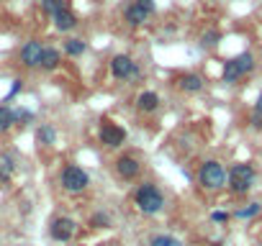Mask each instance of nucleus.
<instances>
[{
	"mask_svg": "<svg viewBox=\"0 0 262 246\" xmlns=\"http://www.w3.org/2000/svg\"><path fill=\"white\" fill-rule=\"evenodd\" d=\"M116 167H118V175H121L123 180H134V177L139 175V162H137L134 157H121V159L116 162Z\"/></svg>",
	"mask_w": 262,
	"mask_h": 246,
	"instance_id": "obj_10",
	"label": "nucleus"
},
{
	"mask_svg": "<svg viewBox=\"0 0 262 246\" xmlns=\"http://www.w3.org/2000/svg\"><path fill=\"white\" fill-rule=\"evenodd\" d=\"M137 105H139V110L152 113V110H157L160 97H157V92H142V95H139V100H137Z\"/></svg>",
	"mask_w": 262,
	"mask_h": 246,
	"instance_id": "obj_15",
	"label": "nucleus"
},
{
	"mask_svg": "<svg viewBox=\"0 0 262 246\" xmlns=\"http://www.w3.org/2000/svg\"><path fill=\"white\" fill-rule=\"evenodd\" d=\"M21 87H24V80H13V85H11V90H8V95H6V100H11V97H16V95L21 92Z\"/></svg>",
	"mask_w": 262,
	"mask_h": 246,
	"instance_id": "obj_24",
	"label": "nucleus"
},
{
	"mask_svg": "<svg viewBox=\"0 0 262 246\" xmlns=\"http://www.w3.org/2000/svg\"><path fill=\"white\" fill-rule=\"evenodd\" d=\"M54 26H57L59 31H70V29L77 26V18H75V13H72L70 8H64V11H59V13L54 16Z\"/></svg>",
	"mask_w": 262,
	"mask_h": 246,
	"instance_id": "obj_13",
	"label": "nucleus"
},
{
	"mask_svg": "<svg viewBox=\"0 0 262 246\" xmlns=\"http://www.w3.org/2000/svg\"><path fill=\"white\" fill-rule=\"evenodd\" d=\"M178 85H180V90H185V92H198V90L203 87V80H201L198 75H183V77L178 80Z\"/></svg>",
	"mask_w": 262,
	"mask_h": 246,
	"instance_id": "obj_14",
	"label": "nucleus"
},
{
	"mask_svg": "<svg viewBox=\"0 0 262 246\" xmlns=\"http://www.w3.org/2000/svg\"><path fill=\"white\" fill-rule=\"evenodd\" d=\"M75 220L72 218H57L54 223H52V228H49V233H52V238L54 241H70L72 236H75Z\"/></svg>",
	"mask_w": 262,
	"mask_h": 246,
	"instance_id": "obj_8",
	"label": "nucleus"
},
{
	"mask_svg": "<svg viewBox=\"0 0 262 246\" xmlns=\"http://www.w3.org/2000/svg\"><path fill=\"white\" fill-rule=\"evenodd\" d=\"M137 6H142L147 13H152L155 11V0H137Z\"/></svg>",
	"mask_w": 262,
	"mask_h": 246,
	"instance_id": "obj_27",
	"label": "nucleus"
},
{
	"mask_svg": "<svg viewBox=\"0 0 262 246\" xmlns=\"http://www.w3.org/2000/svg\"><path fill=\"white\" fill-rule=\"evenodd\" d=\"M16 123V113L8 105H0V131H8Z\"/></svg>",
	"mask_w": 262,
	"mask_h": 246,
	"instance_id": "obj_16",
	"label": "nucleus"
},
{
	"mask_svg": "<svg viewBox=\"0 0 262 246\" xmlns=\"http://www.w3.org/2000/svg\"><path fill=\"white\" fill-rule=\"evenodd\" d=\"M147 16H149V13H147L142 6L131 3V6L126 8V16H123V18H126V23H128V26H142V23L147 21Z\"/></svg>",
	"mask_w": 262,
	"mask_h": 246,
	"instance_id": "obj_12",
	"label": "nucleus"
},
{
	"mask_svg": "<svg viewBox=\"0 0 262 246\" xmlns=\"http://www.w3.org/2000/svg\"><path fill=\"white\" fill-rule=\"evenodd\" d=\"M211 220H216V223H224V220H229V213H224V210H216V213L211 215Z\"/></svg>",
	"mask_w": 262,
	"mask_h": 246,
	"instance_id": "obj_28",
	"label": "nucleus"
},
{
	"mask_svg": "<svg viewBox=\"0 0 262 246\" xmlns=\"http://www.w3.org/2000/svg\"><path fill=\"white\" fill-rule=\"evenodd\" d=\"M198 182H201L206 190H219V187H224V182H226V172H224V167H221L219 162H206V164L201 167V172H198Z\"/></svg>",
	"mask_w": 262,
	"mask_h": 246,
	"instance_id": "obj_4",
	"label": "nucleus"
},
{
	"mask_svg": "<svg viewBox=\"0 0 262 246\" xmlns=\"http://www.w3.org/2000/svg\"><path fill=\"white\" fill-rule=\"evenodd\" d=\"M90 226H95V228H100V226H108V215H103V213L93 215V218H90Z\"/></svg>",
	"mask_w": 262,
	"mask_h": 246,
	"instance_id": "obj_25",
	"label": "nucleus"
},
{
	"mask_svg": "<svg viewBox=\"0 0 262 246\" xmlns=\"http://www.w3.org/2000/svg\"><path fill=\"white\" fill-rule=\"evenodd\" d=\"M59 62H62L59 52H57V49H52V46H44V52H41V59H39V67L52 72V69H57V67H59Z\"/></svg>",
	"mask_w": 262,
	"mask_h": 246,
	"instance_id": "obj_11",
	"label": "nucleus"
},
{
	"mask_svg": "<svg viewBox=\"0 0 262 246\" xmlns=\"http://www.w3.org/2000/svg\"><path fill=\"white\" fill-rule=\"evenodd\" d=\"M85 49H88V44H85L82 39H70V41L64 44V52H67L70 57H80Z\"/></svg>",
	"mask_w": 262,
	"mask_h": 246,
	"instance_id": "obj_18",
	"label": "nucleus"
},
{
	"mask_svg": "<svg viewBox=\"0 0 262 246\" xmlns=\"http://www.w3.org/2000/svg\"><path fill=\"white\" fill-rule=\"evenodd\" d=\"M219 39H221V34H219V31H208V34H203L201 44H203V46H216V44H219Z\"/></svg>",
	"mask_w": 262,
	"mask_h": 246,
	"instance_id": "obj_21",
	"label": "nucleus"
},
{
	"mask_svg": "<svg viewBox=\"0 0 262 246\" xmlns=\"http://www.w3.org/2000/svg\"><path fill=\"white\" fill-rule=\"evenodd\" d=\"M64 8H67L64 0H41V11L49 13V16H57V13L64 11Z\"/></svg>",
	"mask_w": 262,
	"mask_h": 246,
	"instance_id": "obj_17",
	"label": "nucleus"
},
{
	"mask_svg": "<svg viewBox=\"0 0 262 246\" xmlns=\"http://www.w3.org/2000/svg\"><path fill=\"white\" fill-rule=\"evenodd\" d=\"M257 213H259V205H257V203H252L249 208L236 210V218H252V215H257Z\"/></svg>",
	"mask_w": 262,
	"mask_h": 246,
	"instance_id": "obj_22",
	"label": "nucleus"
},
{
	"mask_svg": "<svg viewBox=\"0 0 262 246\" xmlns=\"http://www.w3.org/2000/svg\"><path fill=\"white\" fill-rule=\"evenodd\" d=\"M100 141H103L105 146L116 149V146H121V144L126 141V131L118 129L116 123H111V120H103V126H100Z\"/></svg>",
	"mask_w": 262,
	"mask_h": 246,
	"instance_id": "obj_7",
	"label": "nucleus"
},
{
	"mask_svg": "<svg viewBox=\"0 0 262 246\" xmlns=\"http://www.w3.org/2000/svg\"><path fill=\"white\" fill-rule=\"evenodd\" d=\"M252 69H254V57L249 52H242L239 57H234L224 64V82H239Z\"/></svg>",
	"mask_w": 262,
	"mask_h": 246,
	"instance_id": "obj_1",
	"label": "nucleus"
},
{
	"mask_svg": "<svg viewBox=\"0 0 262 246\" xmlns=\"http://www.w3.org/2000/svg\"><path fill=\"white\" fill-rule=\"evenodd\" d=\"M41 52H44L41 41H29V44H26V46L21 49V62H24L26 67H39Z\"/></svg>",
	"mask_w": 262,
	"mask_h": 246,
	"instance_id": "obj_9",
	"label": "nucleus"
},
{
	"mask_svg": "<svg viewBox=\"0 0 262 246\" xmlns=\"http://www.w3.org/2000/svg\"><path fill=\"white\" fill-rule=\"evenodd\" d=\"M162 205H165V198L155 185H142L137 190V208L142 213H157V210H162Z\"/></svg>",
	"mask_w": 262,
	"mask_h": 246,
	"instance_id": "obj_3",
	"label": "nucleus"
},
{
	"mask_svg": "<svg viewBox=\"0 0 262 246\" xmlns=\"http://www.w3.org/2000/svg\"><path fill=\"white\" fill-rule=\"evenodd\" d=\"M252 115H259L262 118V92H259V97H257V103H254V113Z\"/></svg>",
	"mask_w": 262,
	"mask_h": 246,
	"instance_id": "obj_29",
	"label": "nucleus"
},
{
	"mask_svg": "<svg viewBox=\"0 0 262 246\" xmlns=\"http://www.w3.org/2000/svg\"><path fill=\"white\" fill-rule=\"evenodd\" d=\"M149 246H183L175 236H155Z\"/></svg>",
	"mask_w": 262,
	"mask_h": 246,
	"instance_id": "obj_20",
	"label": "nucleus"
},
{
	"mask_svg": "<svg viewBox=\"0 0 262 246\" xmlns=\"http://www.w3.org/2000/svg\"><path fill=\"white\" fill-rule=\"evenodd\" d=\"M13 113H16V123H21V120H31V118H34L29 110H13Z\"/></svg>",
	"mask_w": 262,
	"mask_h": 246,
	"instance_id": "obj_26",
	"label": "nucleus"
},
{
	"mask_svg": "<svg viewBox=\"0 0 262 246\" xmlns=\"http://www.w3.org/2000/svg\"><path fill=\"white\" fill-rule=\"evenodd\" d=\"M88 175L80 169V167H64V172H62V185H64V190H70V192H80V190H85L88 187Z\"/></svg>",
	"mask_w": 262,
	"mask_h": 246,
	"instance_id": "obj_5",
	"label": "nucleus"
},
{
	"mask_svg": "<svg viewBox=\"0 0 262 246\" xmlns=\"http://www.w3.org/2000/svg\"><path fill=\"white\" fill-rule=\"evenodd\" d=\"M39 141H41V144H54V141H57V131H54L52 126H41V129H39Z\"/></svg>",
	"mask_w": 262,
	"mask_h": 246,
	"instance_id": "obj_19",
	"label": "nucleus"
},
{
	"mask_svg": "<svg viewBox=\"0 0 262 246\" xmlns=\"http://www.w3.org/2000/svg\"><path fill=\"white\" fill-rule=\"evenodd\" d=\"M254 167L252 164H234L231 167V172H229V187H231V192H236V195H244L252 185H254Z\"/></svg>",
	"mask_w": 262,
	"mask_h": 246,
	"instance_id": "obj_2",
	"label": "nucleus"
},
{
	"mask_svg": "<svg viewBox=\"0 0 262 246\" xmlns=\"http://www.w3.org/2000/svg\"><path fill=\"white\" fill-rule=\"evenodd\" d=\"M11 169H13V164H11V159H3V162H0V180H8V175H11Z\"/></svg>",
	"mask_w": 262,
	"mask_h": 246,
	"instance_id": "obj_23",
	"label": "nucleus"
},
{
	"mask_svg": "<svg viewBox=\"0 0 262 246\" xmlns=\"http://www.w3.org/2000/svg\"><path fill=\"white\" fill-rule=\"evenodd\" d=\"M111 72H113L116 80H128V77H137V75H139L137 62L131 59V57H123V54L113 57V62H111Z\"/></svg>",
	"mask_w": 262,
	"mask_h": 246,
	"instance_id": "obj_6",
	"label": "nucleus"
}]
</instances>
